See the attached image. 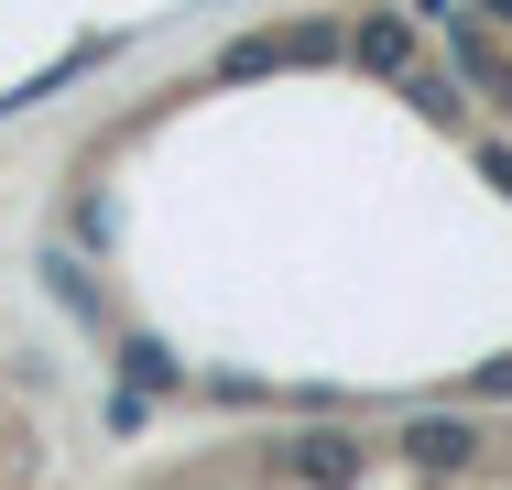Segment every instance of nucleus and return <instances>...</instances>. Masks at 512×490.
Returning a JSON list of instances; mask_svg holds the SVG:
<instances>
[{"instance_id": "nucleus-5", "label": "nucleus", "mask_w": 512, "mask_h": 490, "mask_svg": "<svg viewBox=\"0 0 512 490\" xmlns=\"http://www.w3.org/2000/svg\"><path fill=\"white\" fill-rule=\"evenodd\" d=\"M447 44H458V77H469V88H480V98H491V109L512 120V55L491 44V33H480V22H447Z\"/></svg>"}, {"instance_id": "nucleus-7", "label": "nucleus", "mask_w": 512, "mask_h": 490, "mask_svg": "<svg viewBox=\"0 0 512 490\" xmlns=\"http://www.w3.org/2000/svg\"><path fill=\"white\" fill-rule=\"evenodd\" d=\"M120 371H131V392H175V382H186L164 338H131V349H120Z\"/></svg>"}, {"instance_id": "nucleus-6", "label": "nucleus", "mask_w": 512, "mask_h": 490, "mask_svg": "<svg viewBox=\"0 0 512 490\" xmlns=\"http://www.w3.org/2000/svg\"><path fill=\"white\" fill-rule=\"evenodd\" d=\"M404 98L436 120V131H458V109H469V98H458V77H436V66H404Z\"/></svg>"}, {"instance_id": "nucleus-1", "label": "nucleus", "mask_w": 512, "mask_h": 490, "mask_svg": "<svg viewBox=\"0 0 512 490\" xmlns=\"http://www.w3.org/2000/svg\"><path fill=\"white\" fill-rule=\"evenodd\" d=\"M338 55H349L338 22H273V33H240V44L218 55V77L240 88V77H295V66H338Z\"/></svg>"}, {"instance_id": "nucleus-2", "label": "nucleus", "mask_w": 512, "mask_h": 490, "mask_svg": "<svg viewBox=\"0 0 512 490\" xmlns=\"http://www.w3.org/2000/svg\"><path fill=\"white\" fill-rule=\"evenodd\" d=\"M349 66L404 77V66H414V11H360V22H349Z\"/></svg>"}, {"instance_id": "nucleus-10", "label": "nucleus", "mask_w": 512, "mask_h": 490, "mask_svg": "<svg viewBox=\"0 0 512 490\" xmlns=\"http://www.w3.org/2000/svg\"><path fill=\"white\" fill-rule=\"evenodd\" d=\"M480 11H491V22H502V33H512V0H480Z\"/></svg>"}, {"instance_id": "nucleus-9", "label": "nucleus", "mask_w": 512, "mask_h": 490, "mask_svg": "<svg viewBox=\"0 0 512 490\" xmlns=\"http://www.w3.org/2000/svg\"><path fill=\"white\" fill-rule=\"evenodd\" d=\"M480 175H491V186L512 196V142H480Z\"/></svg>"}, {"instance_id": "nucleus-4", "label": "nucleus", "mask_w": 512, "mask_h": 490, "mask_svg": "<svg viewBox=\"0 0 512 490\" xmlns=\"http://www.w3.org/2000/svg\"><path fill=\"white\" fill-rule=\"evenodd\" d=\"M284 469H295L306 490H349V480H360V447H349L338 425H316V436H295V447H284Z\"/></svg>"}, {"instance_id": "nucleus-3", "label": "nucleus", "mask_w": 512, "mask_h": 490, "mask_svg": "<svg viewBox=\"0 0 512 490\" xmlns=\"http://www.w3.org/2000/svg\"><path fill=\"white\" fill-rule=\"evenodd\" d=\"M404 458H414V469H469V458H480V425H469V414H414Z\"/></svg>"}, {"instance_id": "nucleus-8", "label": "nucleus", "mask_w": 512, "mask_h": 490, "mask_svg": "<svg viewBox=\"0 0 512 490\" xmlns=\"http://www.w3.org/2000/svg\"><path fill=\"white\" fill-rule=\"evenodd\" d=\"M469 403H512V360H480L469 371Z\"/></svg>"}]
</instances>
